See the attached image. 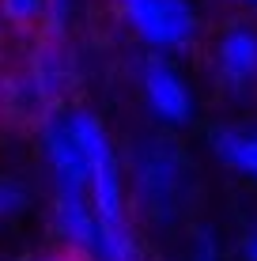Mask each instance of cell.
<instances>
[{"label":"cell","instance_id":"cell-1","mask_svg":"<svg viewBox=\"0 0 257 261\" xmlns=\"http://www.w3.org/2000/svg\"><path fill=\"white\" fill-rule=\"evenodd\" d=\"M129 193L140 216L152 223H174L193 197V159L178 140L148 133L129 144Z\"/></svg>","mask_w":257,"mask_h":261},{"label":"cell","instance_id":"cell-2","mask_svg":"<svg viewBox=\"0 0 257 261\" xmlns=\"http://www.w3.org/2000/svg\"><path fill=\"white\" fill-rule=\"evenodd\" d=\"M68 118H72L76 144L87 163V190H91L95 216H99L102 227H125V223H132L129 190H125V167H121V155L113 148V137L91 110H68Z\"/></svg>","mask_w":257,"mask_h":261},{"label":"cell","instance_id":"cell-3","mask_svg":"<svg viewBox=\"0 0 257 261\" xmlns=\"http://www.w3.org/2000/svg\"><path fill=\"white\" fill-rule=\"evenodd\" d=\"M125 23L152 53H178L197 38V12L189 0H118Z\"/></svg>","mask_w":257,"mask_h":261},{"label":"cell","instance_id":"cell-4","mask_svg":"<svg viewBox=\"0 0 257 261\" xmlns=\"http://www.w3.org/2000/svg\"><path fill=\"white\" fill-rule=\"evenodd\" d=\"M140 91H144V102L159 125L182 129V125L193 121L197 102L189 95V84L182 80V72L163 53H148L144 57V65H140Z\"/></svg>","mask_w":257,"mask_h":261},{"label":"cell","instance_id":"cell-5","mask_svg":"<svg viewBox=\"0 0 257 261\" xmlns=\"http://www.w3.org/2000/svg\"><path fill=\"white\" fill-rule=\"evenodd\" d=\"M72 53L65 49L61 34H49L34 46V57H31V72H26V84H31V95L38 102L42 114L49 110H61V98L68 95L72 87Z\"/></svg>","mask_w":257,"mask_h":261},{"label":"cell","instance_id":"cell-6","mask_svg":"<svg viewBox=\"0 0 257 261\" xmlns=\"http://www.w3.org/2000/svg\"><path fill=\"white\" fill-rule=\"evenodd\" d=\"M216 72L227 91H250L257 84V27L235 23L216 46Z\"/></svg>","mask_w":257,"mask_h":261},{"label":"cell","instance_id":"cell-7","mask_svg":"<svg viewBox=\"0 0 257 261\" xmlns=\"http://www.w3.org/2000/svg\"><path fill=\"white\" fill-rule=\"evenodd\" d=\"M208 144L227 167H235L238 174L253 178L257 182V129H238V125H223L212 129Z\"/></svg>","mask_w":257,"mask_h":261},{"label":"cell","instance_id":"cell-8","mask_svg":"<svg viewBox=\"0 0 257 261\" xmlns=\"http://www.w3.org/2000/svg\"><path fill=\"white\" fill-rule=\"evenodd\" d=\"M0 15H4V23H12L15 31H34V27L46 23L49 4L46 0H0Z\"/></svg>","mask_w":257,"mask_h":261},{"label":"cell","instance_id":"cell-9","mask_svg":"<svg viewBox=\"0 0 257 261\" xmlns=\"http://www.w3.org/2000/svg\"><path fill=\"white\" fill-rule=\"evenodd\" d=\"M26 204H31V190H26L19 178H0V220L19 216Z\"/></svg>","mask_w":257,"mask_h":261},{"label":"cell","instance_id":"cell-10","mask_svg":"<svg viewBox=\"0 0 257 261\" xmlns=\"http://www.w3.org/2000/svg\"><path fill=\"white\" fill-rule=\"evenodd\" d=\"M46 4H49V15H46L49 34H65L68 15H72V0H46Z\"/></svg>","mask_w":257,"mask_h":261},{"label":"cell","instance_id":"cell-11","mask_svg":"<svg viewBox=\"0 0 257 261\" xmlns=\"http://www.w3.org/2000/svg\"><path fill=\"white\" fill-rule=\"evenodd\" d=\"M189 261H219V246H216V235H212V231H197Z\"/></svg>","mask_w":257,"mask_h":261},{"label":"cell","instance_id":"cell-12","mask_svg":"<svg viewBox=\"0 0 257 261\" xmlns=\"http://www.w3.org/2000/svg\"><path fill=\"white\" fill-rule=\"evenodd\" d=\"M242 261H257V227L242 235Z\"/></svg>","mask_w":257,"mask_h":261},{"label":"cell","instance_id":"cell-13","mask_svg":"<svg viewBox=\"0 0 257 261\" xmlns=\"http://www.w3.org/2000/svg\"><path fill=\"white\" fill-rule=\"evenodd\" d=\"M19 261H79L72 254H34V257H19Z\"/></svg>","mask_w":257,"mask_h":261},{"label":"cell","instance_id":"cell-14","mask_svg":"<svg viewBox=\"0 0 257 261\" xmlns=\"http://www.w3.org/2000/svg\"><path fill=\"white\" fill-rule=\"evenodd\" d=\"M235 8H246V12H257V0H231Z\"/></svg>","mask_w":257,"mask_h":261}]
</instances>
